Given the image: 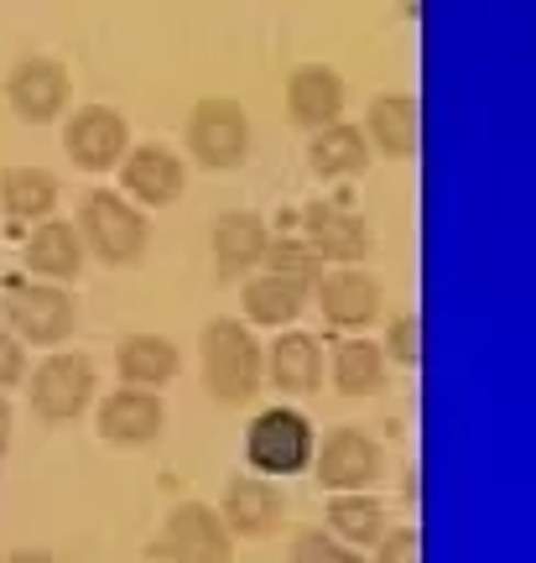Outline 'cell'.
Wrapping results in <instances>:
<instances>
[{
  "label": "cell",
  "mask_w": 536,
  "mask_h": 563,
  "mask_svg": "<svg viewBox=\"0 0 536 563\" xmlns=\"http://www.w3.org/2000/svg\"><path fill=\"white\" fill-rule=\"evenodd\" d=\"M313 308L323 313V323H334L338 334H365L380 319L386 287L370 266H328L313 287H308Z\"/></svg>",
  "instance_id": "obj_7"
},
{
  "label": "cell",
  "mask_w": 536,
  "mask_h": 563,
  "mask_svg": "<svg viewBox=\"0 0 536 563\" xmlns=\"http://www.w3.org/2000/svg\"><path fill=\"white\" fill-rule=\"evenodd\" d=\"M11 422H16V412H11L5 391H0V454H5V443H11Z\"/></svg>",
  "instance_id": "obj_33"
},
{
  "label": "cell",
  "mask_w": 536,
  "mask_h": 563,
  "mask_svg": "<svg viewBox=\"0 0 536 563\" xmlns=\"http://www.w3.org/2000/svg\"><path fill=\"white\" fill-rule=\"evenodd\" d=\"M376 563H422V532L417 527H397L376 543Z\"/></svg>",
  "instance_id": "obj_30"
},
{
  "label": "cell",
  "mask_w": 536,
  "mask_h": 563,
  "mask_svg": "<svg viewBox=\"0 0 536 563\" xmlns=\"http://www.w3.org/2000/svg\"><path fill=\"white\" fill-rule=\"evenodd\" d=\"M83 241H79V224L68 220H37L32 235H26V277H42V282H79L83 277Z\"/></svg>",
  "instance_id": "obj_20"
},
{
  "label": "cell",
  "mask_w": 536,
  "mask_h": 563,
  "mask_svg": "<svg viewBox=\"0 0 536 563\" xmlns=\"http://www.w3.org/2000/svg\"><path fill=\"white\" fill-rule=\"evenodd\" d=\"M0 209L16 224L47 220L58 209V178L47 167H5L0 173Z\"/></svg>",
  "instance_id": "obj_26"
},
{
  "label": "cell",
  "mask_w": 536,
  "mask_h": 563,
  "mask_svg": "<svg viewBox=\"0 0 536 563\" xmlns=\"http://www.w3.org/2000/svg\"><path fill=\"white\" fill-rule=\"evenodd\" d=\"M79 241L104 266H136L152 245V224H146V209L131 203L125 194L94 188L79 209Z\"/></svg>",
  "instance_id": "obj_2"
},
{
  "label": "cell",
  "mask_w": 536,
  "mask_h": 563,
  "mask_svg": "<svg viewBox=\"0 0 536 563\" xmlns=\"http://www.w3.org/2000/svg\"><path fill=\"white\" fill-rule=\"evenodd\" d=\"M386 350L376 340H365V334H344L334 344V361H328V376L344 397H376L380 386H386Z\"/></svg>",
  "instance_id": "obj_24"
},
{
  "label": "cell",
  "mask_w": 536,
  "mask_h": 563,
  "mask_svg": "<svg viewBox=\"0 0 536 563\" xmlns=\"http://www.w3.org/2000/svg\"><path fill=\"white\" fill-rule=\"evenodd\" d=\"M239 308H245V323L250 329H292L308 308V287H298L292 277H277V272H250L245 287H239Z\"/></svg>",
  "instance_id": "obj_21"
},
{
  "label": "cell",
  "mask_w": 536,
  "mask_h": 563,
  "mask_svg": "<svg viewBox=\"0 0 536 563\" xmlns=\"http://www.w3.org/2000/svg\"><path fill=\"white\" fill-rule=\"evenodd\" d=\"M313 475L323 490H370L386 475V449L365 428H334L313 449Z\"/></svg>",
  "instance_id": "obj_11"
},
{
  "label": "cell",
  "mask_w": 536,
  "mask_h": 563,
  "mask_svg": "<svg viewBox=\"0 0 536 563\" xmlns=\"http://www.w3.org/2000/svg\"><path fill=\"white\" fill-rule=\"evenodd\" d=\"M266 386H277L281 397H313L323 386V344L302 329H277V340L266 344Z\"/></svg>",
  "instance_id": "obj_19"
},
{
  "label": "cell",
  "mask_w": 536,
  "mask_h": 563,
  "mask_svg": "<svg viewBox=\"0 0 536 563\" xmlns=\"http://www.w3.org/2000/svg\"><path fill=\"white\" fill-rule=\"evenodd\" d=\"M182 188H188V162L161 141H141L120 157V194L141 209H167L182 199Z\"/></svg>",
  "instance_id": "obj_13"
},
{
  "label": "cell",
  "mask_w": 536,
  "mask_h": 563,
  "mask_svg": "<svg viewBox=\"0 0 536 563\" xmlns=\"http://www.w3.org/2000/svg\"><path fill=\"white\" fill-rule=\"evenodd\" d=\"M115 371L125 386H141V391H161V386L178 382L182 371V350L167 334H125L115 350Z\"/></svg>",
  "instance_id": "obj_22"
},
{
  "label": "cell",
  "mask_w": 536,
  "mask_h": 563,
  "mask_svg": "<svg viewBox=\"0 0 536 563\" xmlns=\"http://www.w3.org/2000/svg\"><path fill=\"white\" fill-rule=\"evenodd\" d=\"M0 563H63L58 553H47V548H16V553H5Z\"/></svg>",
  "instance_id": "obj_32"
},
{
  "label": "cell",
  "mask_w": 536,
  "mask_h": 563,
  "mask_svg": "<svg viewBox=\"0 0 536 563\" xmlns=\"http://www.w3.org/2000/svg\"><path fill=\"white\" fill-rule=\"evenodd\" d=\"M386 361H397V365H406V371H417L422 365V319L417 313H397L391 319V329H386Z\"/></svg>",
  "instance_id": "obj_29"
},
{
  "label": "cell",
  "mask_w": 536,
  "mask_h": 563,
  "mask_svg": "<svg viewBox=\"0 0 536 563\" xmlns=\"http://www.w3.org/2000/svg\"><path fill=\"white\" fill-rule=\"evenodd\" d=\"M219 517L235 532V543H260V538H271L281 527L287 501H281V490L271 475H235V481L224 485Z\"/></svg>",
  "instance_id": "obj_14"
},
{
  "label": "cell",
  "mask_w": 536,
  "mask_h": 563,
  "mask_svg": "<svg viewBox=\"0 0 536 563\" xmlns=\"http://www.w3.org/2000/svg\"><path fill=\"white\" fill-rule=\"evenodd\" d=\"M21 382H26V344L0 323V391H5V386H21Z\"/></svg>",
  "instance_id": "obj_31"
},
{
  "label": "cell",
  "mask_w": 536,
  "mask_h": 563,
  "mask_svg": "<svg viewBox=\"0 0 536 563\" xmlns=\"http://www.w3.org/2000/svg\"><path fill=\"white\" fill-rule=\"evenodd\" d=\"M21 386H26V397H32V412L58 428V422H74L89 412L100 376H94V361H89V355H79V350H53Z\"/></svg>",
  "instance_id": "obj_6"
},
{
  "label": "cell",
  "mask_w": 536,
  "mask_h": 563,
  "mask_svg": "<svg viewBox=\"0 0 536 563\" xmlns=\"http://www.w3.org/2000/svg\"><path fill=\"white\" fill-rule=\"evenodd\" d=\"M203 386L224 407H245L266 386V344L250 334V323L239 319H209L203 323Z\"/></svg>",
  "instance_id": "obj_1"
},
{
  "label": "cell",
  "mask_w": 536,
  "mask_h": 563,
  "mask_svg": "<svg viewBox=\"0 0 536 563\" xmlns=\"http://www.w3.org/2000/svg\"><path fill=\"white\" fill-rule=\"evenodd\" d=\"M157 553L167 563H235V532L224 527L219 506L182 501L161 522Z\"/></svg>",
  "instance_id": "obj_8"
},
{
  "label": "cell",
  "mask_w": 536,
  "mask_h": 563,
  "mask_svg": "<svg viewBox=\"0 0 536 563\" xmlns=\"http://www.w3.org/2000/svg\"><path fill=\"white\" fill-rule=\"evenodd\" d=\"M313 449H319V433H313V422L308 412L298 407H260L250 428H245V460L256 475H271V481H287V475H298L313 464Z\"/></svg>",
  "instance_id": "obj_4"
},
{
  "label": "cell",
  "mask_w": 536,
  "mask_h": 563,
  "mask_svg": "<svg viewBox=\"0 0 536 563\" xmlns=\"http://www.w3.org/2000/svg\"><path fill=\"white\" fill-rule=\"evenodd\" d=\"M182 141H188V157L199 167L230 173L250 157V110L230 95H203L182 121Z\"/></svg>",
  "instance_id": "obj_5"
},
{
  "label": "cell",
  "mask_w": 536,
  "mask_h": 563,
  "mask_svg": "<svg viewBox=\"0 0 536 563\" xmlns=\"http://www.w3.org/2000/svg\"><path fill=\"white\" fill-rule=\"evenodd\" d=\"M100 439L115 443V449H146V443L161 439L167 428V407H161V391H141V386H120L100 402Z\"/></svg>",
  "instance_id": "obj_16"
},
{
  "label": "cell",
  "mask_w": 536,
  "mask_h": 563,
  "mask_svg": "<svg viewBox=\"0 0 536 563\" xmlns=\"http://www.w3.org/2000/svg\"><path fill=\"white\" fill-rule=\"evenodd\" d=\"M365 141H370V152L391 162H412L422 152V104L417 95H406V89H386L370 100L365 110Z\"/></svg>",
  "instance_id": "obj_15"
},
{
  "label": "cell",
  "mask_w": 536,
  "mask_h": 563,
  "mask_svg": "<svg viewBox=\"0 0 536 563\" xmlns=\"http://www.w3.org/2000/svg\"><path fill=\"white\" fill-rule=\"evenodd\" d=\"M266 245H271V224L250 214V209H230L209 230V251H214V266L224 282H245L250 272H260L266 266Z\"/></svg>",
  "instance_id": "obj_18"
},
{
  "label": "cell",
  "mask_w": 536,
  "mask_h": 563,
  "mask_svg": "<svg viewBox=\"0 0 536 563\" xmlns=\"http://www.w3.org/2000/svg\"><path fill=\"white\" fill-rule=\"evenodd\" d=\"M266 272H277V277H292L298 287H313V282L328 272V262H323V251L302 230H292V235H271V245H266Z\"/></svg>",
  "instance_id": "obj_27"
},
{
  "label": "cell",
  "mask_w": 536,
  "mask_h": 563,
  "mask_svg": "<svg viewBox=\"0 0 536 563\" xmlns=\"http://www.w3.org/2000/svg\"><path fill=\"white\" fill-rule=\"evenodd\" d=\"M302 235L323 251V262L334 266H365L376 251V230L370 220L349 209L344 199H313L302 209Z\"/></svg>",
  "instance_id": "obj_12"
},
{
  "label": "cell",
  "mask_w": 536,
  "mask_h": 563,
  "mask_svg": "<svg viewBox=\"0 0 536 563\" xmlns=\"http://www.w3.org/2000/svg\"><path fill=\"white\" fill-rule=\"evenodd\" d=\"M308 167H313V178L349 183L370 167V141H365V131L349 121L323 125V131L308 136Z\"/></svg>",
  "instance_id": "obj_23"
},
{
  "label": "cell",
  "mask_w": 536,
  "mask_h": 563,
  "mask_svg": "<svg viewBox=\"0 0 536 563\" xmlns=\"http://www.w3.org/2000/svg\"><path fill=\"white\" fill-rule=\"evenodd\" d=\"M74 100V79H68V68L58 58H47V53H32V58H21L11 74H5V104H11V115L26 125H53L68 110Z\"/></svg>",
  "instance_id": "obj_9"
},
{
  "label": "cell",
  "mask_w": 536,
  "mask_h": 563,
  "mask_svg": "<svg viewBox=\"0 0 536 563\" xmlns=\"http://www.w3.org/2000/svg\"><path fill=\"white\" fill-rule=\"evenodd\" d=\"M328 532L349 548H376L386 538V506L370 490H328Z\"/></svg>",
  "instance_id": "obj_25"
},
{
  "label": "cell",
  "mask_w": 536,
  "mask_h": 563,
  "mask_svg": "<svg viewBox=\"0 0 536 563\" xmlns=\"http://www.w3.org/2000/svg\"><path fill=\"white\" fill-rule=\"evenodd\" d=\"M0 308H5V329L21 344H63L79 329V302L63 282L11 277L0 292Z\"/></svg>",
  "instance_id": "obj_3"
},
{
  "label": "cell",
  "mask_w": 536,
  "mask_h": 563,
  "mask_svg": "<svg viewBox=\"0 0 536 563\" xmlns=\"http://www.w3.org/2000/svg\"><path fill=\"white\" fill-rule=\"evenodd\" d=\"M287 563H365V553L349 543H338L334 532H323V527H302L298 538H292Z\"/></svg>",
  "instance_id": "obj_28"
},
{
  "label": "cell",
  "mask_w": 536,
  "mask_h": 563,
  "mask_svg": "<svg viewBox=\"0 0 536 563\" xmlns=\"http://www.w3.org/2000/svg\"><path fill=\"white\" fill-rule=\"evenodd\" d=\"M63 152L83 173H110L131 152V121L110 104H79L63 125Z\"/></svg>",
  "instance_id": "obj_10"
},
{
  "label": "cell",
  "mask_w": 536,
  "mask_h": 563,
  "mask_svg": "<svg viewBox=\"0 0 536 563\" xmlns=\"http://www.w3.org/2000/svg\"><path fill=\"white\" fill-rule=\"evenodd\" d=\"M287 115L302 125V131H323V125L344 121V104H349V89H344V74L328 68V63H298L287 74Z\"/></svg>",
  "instance_id": "obj_17"
}]
</instances>
